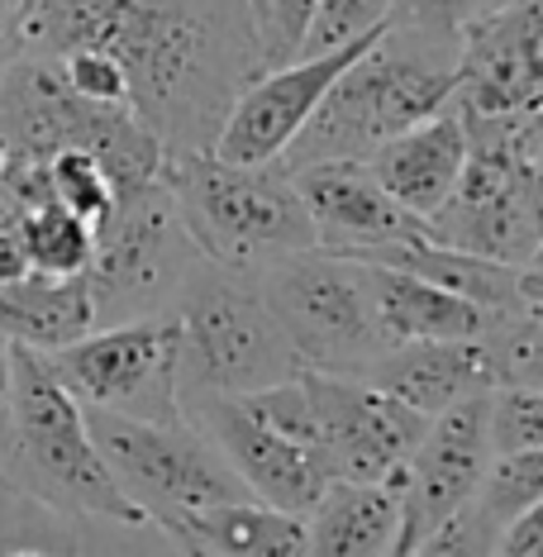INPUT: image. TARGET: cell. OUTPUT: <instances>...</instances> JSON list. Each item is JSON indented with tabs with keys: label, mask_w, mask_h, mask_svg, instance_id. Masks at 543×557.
Here are the masks:
<instances>
[{
	"label": "cell",
	"mask_w": 543,
	"mask_h": 557,
	"mask_svg": "<svg viewBox=\"0 0 543 557\" xmlns=\"http://www.w3.org/2000/svg\"><path fill=\"white\" fill-rule=\"evenodd\" d=\"M176 553H224V557H300L306 553V519L272 510V505L238 496L206 510H186L158 529Z\"/></svg>",
	"instance_id": "d6986e66"
},
{
	"label": "cell",
	"mask_w": 543,
	"mask_h": 557,
	"mask_svg": "<svg viewBox=\"0 0 543 557\" xmlns=\"http://www.w3.org/2000/svg\"><path fill=\"white\" fill-rule=\"evenodd\" d=\"M162 186L200 258L214 268L258 276L314 248L306 200L282 162H230L214 148H192L162 158Z\"/></svg>",
	"instance_id": "3957f363"
},
{
	"label": "cell",
	"mask_w": 543,
	"mask_h": 557,
	"mask_svg": "<svg viewBox=\"0 0 543 557\" xmlns=\"http://www.w3.org/2000/svg\"><path fill=\"white\" fill-rule=\"evenodd\" d=\"M48 191H53L58 206L82 214L91 230L115 210V186H110L96 153H86V148H58V153H48Z\"/></svg>",
	"instance_id": "cb8c5ba5"
},
{
	"label": "cell",
	"mask_w": 543,
	"mask_h": 557,
	"mask_svg": "<svg viewBox=\"0 0 543 557\" xmlns=\"http://www.w3.org/2000/svg\"><path fill=\"white\" fill-rule=\"evenodd\" d=\"M486 434H491V453L543 448V391H534V386H491Z\"/></svg>",
	"instance_id": "484cf974"
},
{
	"label": "cell",
	"mask_w": 543,
	"mask_h": 557,
	"mask_svg": "<svg viewBox=\"0 0 543 557\" xmlns=\"http://www.w3.org/2000/svg\"><path fill=\"white\" fill-rule=\"evenodd\" d=\"M491 352L496 386H534L543 391V300H529L515 314H501L482 334Z\"/></svg>",
	"instance_id": "603a6c76"
},
{
	"label": "cell",
	"mask_w": 543,
	"mask_h": 557,
	"mask_svg": "<svg viewBox=\"0 0 543 557\" xmlns=\"http://www.w3.org/2000/svg\"><path fill=\"white\" fill-rule=\"evenodd\" d=\"M391 5H396V0H314V15H310L306 44H300V58L330 53V48H344L353 39H362L368 29L391 20Z\"/></svg>",
	"instance_id": "4316f807"
},
{
	"label": "cell",
	"mask_w": 543,
	"mask_h": 557,
	"mask_svg": "<svg viewBox=\"0 0 543 557\" xmlns=\"http://www.w3.org/2000/svg\"><path fill=\"white\" fill-rule=\"evenodd\" d=\"M286 172H292L296 191L306 200V214L314 224V248L324 252L358 258L362 248L429 234L420 214H410L406 206H396L386 196V186L372 176L368 158H320Z\"/></svg>",
	"instance_id": "9a60e30c"
},
{
	"label": "cell",
	"mask_w": 543,
	"mask_h": 557,
	"mask_svg": "<svg viewBox=\"0 0 543 557\" xmlns=\"http://www.w3.org/2000/svg\"><path fill=\"white\" fill-rule=\"evenodd\" d=\"M29 272V252H24L20 230H0V282H15Z\"/></svg>",
	"instance_id": "d6a6232c"
},
{
	"label": "cell",
	"mask_w": 543,
	"mask_h": 557,
	"mask_svg": "<svg viewBox=\"0 0 543 557\" xmlns=\"http://www.w3.org/2000/svg\"><path fill=\"white\" fill-rule=\"evenodd\" d=\"M10 391H15V443L0 481L48 510L144 529V510L120 491L91 443L82 400L58 382L39 348L10 344Z\"/></svg>",
	"instance_id": "277c9868"
},
{
	"label": "cell",
	"mask_w": 543,
	"mask_h": 557,
	"mask_svg": "<svg viewBox=\"0 0 543 557\" xmlns=\"http://www.w3.org/2000/svg\"><path fill=\"white\" fill-rule=\"evenodd\" d=\"M529 272H534V276H539V282H543V248H539V258H534V262H529Z\"/></svg>",
	"instance_id": "d590c367"
},
{
	"label": "cell",
	"mask_w": 543,
	"mask_h": 557,
	"mask_svg": "<svg viewBox=\"0 0 543 557\" xmlns=\"http://www.w3.org/2000/svg\"><path fill=\"white\" fill-rule=\"evenodd\" d=\"M34 53L100 48L129 77V106L168 153L210 148L252 72L244 0H29L20 10Z\"/></svg>",
	"instance_id": "6da1fadb"
},
{
	"label": "cell",
	"mask_w": 543,
	"mask_h": 557,
	"mask_svg": "<svg viewBox=\"0 0 543 557\" xmlns=\"http://www.w3.org/2000/svg\"><path fill=\"white\" fill-rule=\"evenodd\" d=\"M486 396H467L434 414L424 438L415 443L406 476H400V534L396 553H420L429 534L444 519L467 505L477 481L486 476L491 462V434H486Z\"/></svg>",
	"instance_id": "5bb4252c"
},
{
	"label": "cell",
	"mask_w": 543,
	"mask_h": 557,
	"mask_svg": "<svg viewBox=\"0 0 543 557\" xmlns=\"http://www.w3.org/2000/svg\"><path fill=\"white\" fill-rule=\"evenodd\" d=\"M400 534V481L334 476L306 515V553L377 557L396 553Z\"/></svg>",
	"instance_id": "ffe728a7"
},
{
	"label": "cell",
	"mask_w": 543,
	"mask_h": 557,
	"mask_svg": "<svg viewBox=\"0 0 543 557\" xmlns=\"http://www.w3.org/2000/svg\"><path fill=\"white\" fill-rule=\"evenodd\" d=\"M496 553H520V557H543V500L529 505L525 515H515L510 524L501 529L496 539Z\"/></svg>",
	"instance_id": "f546056e"
},
{
	"label": "cell",
	"mask_w": 543,
	"mask_h": 557,
	"mask_svg": "<svg viewBox=\"0 0 543 557\" xmlns=\"http://www.w3.org/2000/svg\"><path fill=\"white\" fill-rule=\"evenodd\" d=\"M96 329L91 286L82 276H48V272H24L15 282H0V338L24 348L53 352L72 338Z\"/></svg>",
	"instance_id": "44dd1931"
},
{
	"label": "cell",
	"mask_w": 543,
	"mask_h": 557,
	"mask_svg": "<svg viewBox=\"0 0 543 557\" xmlns=\"http://www.w3.org/2000/svg\"><path fill=\"white\" fill-rule=\"evenodd\" d=\"M382 29L386 24H377V29H368L362 39H353L344 48H330V53L292 58V62H282V67L252 72V77L238 86V96L230 100L210 148L230 162H276L286 153V144L300 134V124L314 115V106L330 91V82Z\"/></svg>",
	"instance_id": "7c38bea8"
},
{
	"label": "cell",
	"mask_w": 543,
	"mask_h": 557,
	"mask_svg": "<svg viewBox=\"0 0 543 557\" xmlns=\"http://www.w3.org/2000/svg\"><path fill=\"white\" fill-rule=\"evenodd\" d=\"M467 115L543 120V0H505L458 34V91Z\"/></svg>",
	"instance_id": "4fadbf2b"
},
{
	"label": "cell",
	"mask_w": 543,
	"mask_h": 557,
	"mask_svg": "<svg viewBox=\"0 0 543 557\" xmlns=\"http://www.w3.org/2000/svg\"><path fill=\"white\" fill-rule=\"evenodd\" d=\"M196 262L200 248L186 234L162 176L115 196V210L96 224V252L86 268L96 324L172 310Z\"/></svg>",
	"instance_id": "ba28073f"
},
{
	"label": "cell",
	"mask_w": 543,
	"mask_h": 557,
	"mask_svg": "<svg viewBox=\"0 0 543 557\" xmlns=\"http://www.w3.org/2000/svg\"><path fill=\"white\" fill-rule=\"evenodd\" d=\"M24 48H29V39H24V20L20 15H0V86H5L10 67L24 58Z\"/></svg>",
	"instance_id": "1f68e13d"
},
{
	"label": "cell",
	"mask_w": 543,
	"mask_h": 557,
	"mask_svg": "<svg viewBox=\"0 0 543 557\" xmlns=\"http://www.w3.org/2000/svg\"><path fill=\"white\" fill-rule=\"evenodd\" d=\"M372 386L391 391L420 414H444L448 405L467 396H482L496 386L491 352L482 338H415V344H386L377 358L362 367Z\"/></svg>",
	"instance_id": "2e32d148"
},
{
	"label": "cell",
	"mask_w": 543,
	"mask_h": 557,
	"mask_svg": "<svg viewBox=\"0 0 543 557\" xmlns=\"http://www.w3.org/2000/svg\"><path fill=\"white\" fill-rule=\"evenodd\" d=\"M24 5H29V0H0V15H20Z\"/></svg>",
	"instance_id": "836d02e7"
},
{
	"label": "cell",
	"mask_w": 543,
	"mask_h": 557,
	"mask_svg": "<svg viewBox=\"0 0 543 557\" xmlns=\"http://www.w3.org/2000/svg\"><path fill=\"white\" fill-rule=\"evenodd\" d=\"M244 5H248L258 72L300 58V44H306V29H310V15H314V0H244Z\"/></svg>",
	"instance_id": "d4e9b609"
},
{
	"label": "cell",
	"mask_w": 543,
	"mask_h": 557,
	"mask_svg": "<svg viewBox=\"0 0 543 557\" xmlns=\"http://www.w3.org/2000/svg\"><path fill=\"white\" fill-rule=\"evenodd\" d=\"M534 168H539V182H543V129H539V144H534Z\"/></svg>",
	"instance_id": "e575fe53"
},
{
	"label": "cell",
	"mask_w": 543,
	"mask_h": 557,
	"mask_svg": "<svg viewBox=\"0 0 543 557\" xmlns=\"http://www.w3.org/2000/svg\"><path fill=\"white\" fill-rule=\"evenodd\" d=\"M44 358L82 405L134 420L182 414V329L172 310L96 324Z\"/></svg>",
	"instance_id": "9c48e42d"
},
{
	"label": "cell",
	"mask_w": 543,
	"mask_h": 557,
	"mask_svg": "<svg viewBox=\"0 0 543 557\" xmlns=\"http://www.w3.org/2000/svg\"><path fill=\"white\" fill-rule=\"evenodd\" d=\"M15 443V391H10V338H0V472Z\"/></svg>",
	"instance_id": "4dcf8cb0"
},
{
	"label": "cell",
	"mask_w": 543,
	"mask_h": 557,
	"mask_svg": "<svg viewBox=\"0 0 543 557\" xmlns=\"http://www.w3.org/2000/svg\"><path fill=\"white\" fill-rule=\"evenodd\" d=\"M368 290L382 344H415V338H482L501 314L482 310L477 300L444 290L434 282L386 262H368Z\"/></svg>",
	"instance_id": "ac0fdd59"
},
{
	"label": "cell",
	"mask_w": 543,
	"mask_h": 557,
	"mask_svg": "<svg viewBox=\"0 0 543 557\" xmlns=\"http://www.w3.org/2000/svg\"><path fill=\"white\" fill-rule=\"evenodd\" d=\"M172 314L182 329V400L244 396L300 372V358L262 300L258 276L200 258L176 290Z\"/></svg>",
	"instance_id": "5b68a950"
},
{
	"label": "cell",
	"mask_w": 543,
	"mask_h": 557,
	"mask_svg": "<svg viewBox=\"0 0 543 557\" xmlns=\"http://www.w3.org/2000/svg\"><path fill=\"white\" fill-rule=\"evenodd\" d=\"M20 238L24 252H29V268L48 272V276H82L91 268V252H96V230L72 214L58 200H44V206L24 210L20 220Z\"/></svg>",
	"instance_id": "7402d4cb"
},
{
	"label": "cell",
	"mask_w": 543,
	"mask_h": 557,
	"mask_svg": "<svg viewBox=\"0 0 543 557\" xmlns=\"http://www.w3.org/2000/svg\"><path fill=\"white\" fill-rule=\"evenodd\" d=\"M182 414L224 453V462L248 486V496L272 505V510L306 519L310 505L334 481L324 453L268 429L238 396H186Z\"/></svg>",
	"instance_id": "8fae6325"
},
{
	"label": "cell",
	"mask_w": 543,
	"mask_h": 557,
	"mask_svg": "<svg viewBox=\"0 0 543 557\" xmlns=\"http://www.w3.org/2000/svg\"><path fill=\"white\" fill-rule=\"evenodd\" d=\"M48 58L58 62L62 82L77 96L100 100V106H129V77H124V67L110 53H100V48H67V53H48Z\"/></svg>",
	"instance_id": "83f0119b"
},
{
	"label": "cell",
	"mask_w": 543,
	"mask_h": 557,
	"mask_svg": "<svg viewBox=\"0 0 543 557\" xmlns=\"http://www.w3.org/2000/svg\"><path fill=\"white\" fill-rule=\"evenodd\" d=\"M505 0H396L391 24H410V29H434V34H462L472 20L501 10Z\"/></svg>",
	"instance_id": "f1b7e54d"
},
{
	"label": "cell",
	"mask_w": 543,
	"mask_h": 557,
	"mask_svg": "<svg viewBox=\"0 0 543 557\" xmlns=\"http://www.w3.org/2000/svg\"><path fill=\"white\" fill-rule=\"evenodd\" d=\"M458 91V34L391 24L320 96L314 115L276 158L282 168L320 158H372L386 138L444 110Z\"/></svg>",
	"instance_id": "7a4b0ae2"
},
{
	"label": "cell",
	"mask_w": 543,
	"mask_h": 557,
	"mask_svg": "<svg viewBox=\"0 0 543 557\" xmlns=\"http://www.w3.org/2000/svg\"><path fill=\"white\" fill-rule=\"evenodd\" d=\"M82 410L110 476L120 481V491L144 510L153 529L186 510H206V505L248 496V486L234 476L224 453L186 414H176V420H134V414L96 410V405H82Z\"/></svg>",
	"instance_id": "8992f818"
},
{
	"label": "cell",
	"mask_w": 543,
	"mask_h": 557,
	"mask_svg": "<svg viewBox=\"0 0 543 557\" xmlns=\"http://www.w3.org/2000/svg\"><path fill=\"white\" fill-rule=\"evenodd\" d=\"M258 290L268 300V310L276 314L300 367H310V372L358 376L386 348L372 314L368 262L344 258V252L306 248L262 268Z\"/></svg>",
	"instance_id": "52a82bcc"
},
{
	"label": "cell",
	"mask_w": 543,
	"mask_h": 557,
	"mask_svg": "<svg viewBox=\"0 0 543 557\" xmlns=\"http://www.w3.org/2000/svg\"><path fill=\"white\" fill-rule=\"evenodd\" d=\"M320 414L324 458L334 476L348 481H400L415 443L424 438L429 414L410 410L391 391L353 372H310L300 367Z\"/></svg>",
	"instance_id": "30bf717a"
},
{
	"label": "cell",
	"mask_w": 543,
	"mask_h": 557,
	"mask_svg": "<svg viewBox=\"0 0 543 557\" xmlns=\"http://www.w3.org/2000/svg\"><path fill=\"white\" fill-rule=\"evenodd\" d=\"M462 162H467V129L458 106L448 100L444 110H434V115L415 120L410 129H400L396 138H386L368 158V168L396 206H406L429 224V214L448 200Z\"/></svg>",
	"instance_id": "e0dca14e"
}]
</instances>
